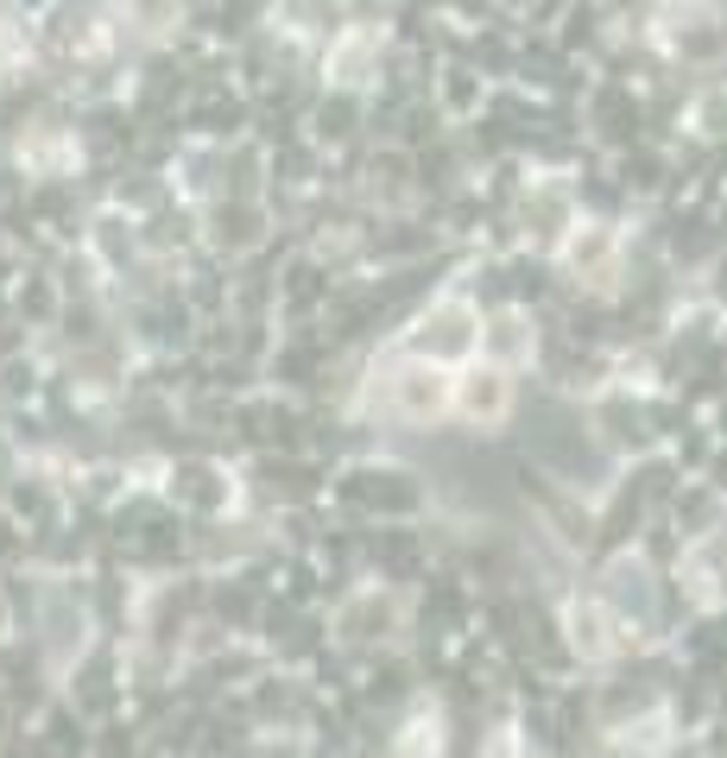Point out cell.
Here are the masks:
<instances>
[{"mask_svg":"<svg viewBox=\"0 0 727 758\" xmlns=\"http://www.w3.org/2000/svg\"><path fill=\"white\" fill-rule=\"evenodd\" d=\"M462 404H469L475 417H500V411H506V386H500V374H475V386L462 392Z\"/></svg>","mask_w":727,"mask_h":758,"instance_id":"obj_1","label":"cell"}]
</instances>
